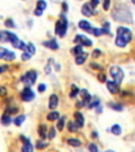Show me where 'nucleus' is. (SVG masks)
I'll use <instances>...</instances> for the list:
<instances>
[{"instance_id":"nucleus-1","label":"nucleus","mask_w":135,"mask_h":152,"mask_svg":"<svg viewBox=\"0 0 135 152\" xmlns=\"http://www.w3.org/2000/svg\"><path fill=\"white\" fill-rule=\"evenodd\" d=\"M112 16L114 20L119 21V22H127V23H132V14L128 7L119 4L116 7L112 13Z\"/></svg>"},{"instance_id":"nucleus-2","label":"nucleus","mask_w":135,"mask_h":152,"mask_svg":"<svg viewBox=\"0 0 135 152\" xmlns=\"http://www.w3.org/2000/svg\"><path fill=\"white\" fill-rule=\"evenodd\" d=\"M117 35H116V40L115 45L119 48H124L131 41L132 39V33L128 28L125 27H119L117 28Z\"/></svg>"},{"instance_id":"nucleus-3","label":"nucleus","mask_w":135,"mask_h":152,"mask_svg":"<svg viewBox=\"0 0 135 152\" xmlns=\"http://www.w3.org/2000/svg\"><path fill=\"white\" fill-rule=\"evenodd\" d=\"M68 29V19L63 14L60 15V19L56 22L55 33L58 35L59 37H63Z\"/></svg>"},{"instance_id":"nucleus-4","label":"nucleus","mask_w":135,"mask_h":152,"mask_svg":"<svg viewBox=\"0 0 135 152\" xmlns=\"http://www.w3.org/2000/svg\"><path fill=\"white\" fill-rule=\"evenodd\" d=\"M36 79H37V73L35 72V71H33V70L28 71V72L21 77V81L29 87L33 86L35 83V81H36Z\"/></svg>"},{"instance_id":"nucleus-5","label":"nucleus","mask_w":135,"mask_h":152,"mask_svg":"<svg viewBox=\"0 0 135 152\" xmlns=\"http://www.w3.org/2000/svg\"><path fill=\"white\" fill-rule=\"evenodd\" d=\"M110 74H111L112 78L114 79L115 83H120L121 81H122V79H124V71L121 70V68H119V67H112V68H110Z\"/></svg>"},{"instance_id":"nucleus-6","label":"nucleus","mask_w":135,"mask_h":152,"mask_svg":"<svg viewBox=\"0 0 135 152\" xmlns=\"http://www.w3.org/2000/svg\"><path fill=\"white\" fill-rule=\"evenodd\" d=\"M74 42H75V43H79L80 45H84V47H91V45H92L91 39H89L87 36L81 35V34L76 35V37L74 38Z\"/></svg>"},{"instance_id":"nucleus-7","label":"nucleus","mask_w":135,"mask_h":152,"mask_svg":"<svg viewBox=\"0 0 135 152\" xmlns=\"http://www.w3.org/2000/svg\"><path fill=\"white\" fill-rule=\"evenodd\" d=\"M20 96L23 101H31L32 99L35 98V93L28 87V88H24L22 90V92L20 93Z\"/></svg>"},{"instance_id":"nucleus-8","label":"nucleus","mask_w":135,"mask_h":152,"mask_svg":"<svg viewBox=\"0 0 135 152\" xmlns=\"http://www.w3.org/2000/svg\"><path fill=\"white\" fill-rule=\"evenodd\" d=\"M16 55L14 52L4 48H0V58L3 60H14Z\"/></svg>"},{"instance_id":"nucleus-9","label":"nucleus","mask_w":135,"mask_h":152,"mask_svg":"<svg viewBox=\"0 0 135 152\" xmlns=\"http://www.w3.org/2000/svg\"><path fill=\"white\" fill-rule=\"evenodd\" d=\"M81 13H82V15H84L86 17H91L93 14H96V12L94 11L93 7L91 5V3H86L84 5H82Z\"/></svg>"},{"instance_id":"nucleus-10","label":"nucleus","mask_w":135,"mask_h":152,"mask_svg":"<svg viewBox=\"0 0 135 152\" xmlns=\"http://www.w3.org/2000/svg\"><path fill=\"white\" fill-rule=\"evenodd\" d=\"M107 88L112 94H116L119 91V83L115 81H107Z\"/></svg>"},{"instance_id":"nucleus-11","label":"nucleus","mask_w":135,"mask_h":152,"mask_svg":"<svg viewBox=\"0 0 135 152\" xmlns=\"http://www.w3.org/2000/svg\"><path fill=\"white\" fill-rule=\"evenodd\" d=\"M57 106H58V97L55 94H52L49 98V108L51 110H54L57 108Z\"/></svg>"},{"instance_id":"nucleus-12","label":"nucleus","mask_w":135,"mask_h":152,"mask_svg":"<svg viewBox=\"0 0 135 152\" xmlns=\"http://www.w3.org/2000/svg\"><path fill=\"white\" fill-rule=\"evenodd\" d=\"M21 139L23 141L24 145L22 148V152H33V145H32L28 138H24V136H21Z\"/></svg>"},{"instance_id":"nucleus-13","label":"nucleus","mask_w":135,"mask_h":152,"mask_svg":"<svg viewBox=\"0 0 135 152\" xmlns=\"http://www.w3.org/2000/svg\"><path fill=\"white\" fill-rule=\"evenodd\" d=\"M74 117H75V121H76V124L78 125V127H82L83 124H84V118H83L82 114L80 112H75Z\"/></svg>"},{"instance_id":"nucleus-14","label":"nucleus","mask_w":135,"mask_h":152,"mask_svg":"<svg viewBox=\"0 0 135 152\" xmlns=\"http://www.w3.org/2000/svg\"><path fill=\"white\" fill-rule=\"evenodd\" d=\"M78 27H79V29H81V30H83V31L86 32H90V30L92 29L91 28L90 22H88L87 20H80L78 22Z\"/></svg>"},{"instance_id":"nucleus-15","label":"nucleus","mask_w":135,"mask_h":152,"mask_svg":"<svg viewBox=\"0 0 135 152\" xmlns=\"http://www.w3.org/2000/svg\"><path fill=\"white\" fill-rule=\"evenodd\" d=\"M42 45H45V47H47V48L51 49V50H57V49L59 48L58 45H57V42H56V40H54V39L49 40V41L42 42Z\"/></svg>"},{"instance_id":"nucleus-16","label":"nucleus","mask_w":135,"mask_h":152,"mask_svg":"<svg viewBox=\"0 0 135 152\" xmlns=\"http://www.w3.org/2000/svg\"><path fill=\"white\" fill-rule=\"evenodd\" d=\"M1 123H2V125H4V126H9V125L12 123V118H11L10 114H7V113L2 114V116H1Z\"/></svg>"},{"instance_id":"nucleus-17","label":"nucleus","mask_w":135,"mask_h":152,"mask_svg":"<svg viewBox=\"0 0 135 152\" xmlns=\"http://www.w3.org/2000/svg\"><path fill=\"white\" fill-rule=\"evenodd\" d=\"M86 59H87V53H82V54L76 56L75 62H76V65H82L83 62L86 61Z\"/></svg>"},{"instance_id":"nucleus-18","label":"nucleus","mask_w":135,"mask_h":152,"mask_svg":"<svg viewBox=\"0 0 135 152\" xmlns=\"http://www.w3.org/2000/svg\"><path fill=\"white\" fill-rule=\"evenodd\" d=\"M67 143L69 144V145L73 146V147H79L81 145V142H80L79 139H76V138H69Z\"/></svg>"},{"instance_id":"nucleus-19","label":"nucleus","mask_w":135,"mask_h":152,"mask_svg":"<svg viewBox=\"0 0 135 152\" xmlns=\"http://www.w3.org/2000/svg\"><path fill=\"white\" fill-rule=\"evenodd\" d=\"M111 133H113L114 135H120L121 133V127L119 125H113L111 128Z\"/></svg>"},{"instance_id":"nucleus-20","label":"nucleus","mask_w":135,"mask_h":152,"mask_svg":"<svg viewBox=\"0 0 135 152\" xmlns=\"http://www.w3.org/2000/svg\"><path fill=\"white\" fill-rule=\"evenodd\" d=\"M79 92H80L79 89H78V88H77L75 85H72V88H71V93H70V97H71V98L76 97Z\"/></svg>"},{"instance_id":"nucleus-21","label":"nucleus","mask_w":135,"mask_h":152,"mask_svg":"<svg viewBox=\"0 0 135 152\" xmlns=\"http://www.w3.org/2000/svg\"><path fill=\"white\" fill-rule=\"evenodd\" d=\"M90 33L94 35V36H100V35L104 34V29H98V28H93L90 30Z\"/></svg>"},{"instance_id":"nucleus-22","label":"nucleus","mask_w":135,"mask_h":152,"mask_svg":"<svg viewBox=\"0 0 135 152\" xmlns=\"http://www.w3.org/2000/svg\"><path fill=\"white\" fill-rule=\"evenodd\" d=\"M36 9H37V10L45 11V9H47V2H45V0H38V1H37V4H36Z\"/></svg>"},{"instance_id":"nucleus-23","label":"nucleus","mask_w":135,"mask_h":152,"mask_svg":"<svg viewBox=\"0 0 135 152\" xmlns=\"http://www.w3.org/2000/svg\"><path fill=\"white\" fill-rule=\"evenodd\" d=\"M47 118H48L49 121H55V119L59 118V113L58 112H56V111H53V112H51V113L48 114Z\"/></svg>"},{"instance_id":"nucleus-24","label":"nucleus","mask_w":135,"mask_h":152,"mask_svg":"<svg viewBox=\"0 0 135 152\" xmlns=\"http://www.w3.org/2000/svg\"><path fill=\"white\" fill-rule=\"evenodd\" d=\"M24 119H25V116H24V115H19V116H17V117L15 118L14 124L16 125V126H21L22 123L24 121Z\"/></svg>"},{"instance_id":"nucleus-25","label":"nucleus","mask_w":135,"mask_h":152,"mask_svg":"<svg viewBox=\"0 0 135 152\" xmlns=\"http://www.w3.org/2000/svg\"><path fill=\"white\" fill-rule=\"evenodd\" d=\"M72 53L73 54H75V55H80V54H82L83 51H82V45H76L75 48L72 50Z\"/></svg>"},{"instance_id":"nucleus-26","label":"nucleus","mask_w":135,"mask_h":152,"mask_svg":"<svg viewBox=\"0 0 135 152\" xmlns=\"http://www.w3.org/2000/svg\"><path fill=\"white\" fill-rule=\"evenodd\" d=\"M45 130H47V127H45V125H40L38 128V133L39 135L42 137V139L45 137Z\"/></svg>"},{"instance_id":"nucleus-27","label":"nucleus","mask_w":135,"mask_h":152,"mask_svg":"<svg viewBox=\"0 0 135 152\" xmlns=\"http://www.w3.org/2000/svg\"><path fill=\"white\" fill-rule=\"evenodd\" d=\"M76 126H78V125L74 124V123H72V121H69V123H68V129H69V131L70 132H75L77 130Z\"/></svg>"},{"instance_id":"nucleus-28","label":"nucleus","mask_w":135,"mask_h":152,"mask_svg":"<svg viewBox=\"0 0 135 152\" xmlns=\"http://www.w3.org/2000/svg\"><path fill=\"white\" fill-rule=\"evenodd\" d=\"M63 127H65V117L63 116V117H59V121L57 123V128H58L59 131H61Z\"/></svg>"},{"instance_id":"nucleus-29","label":"nucleus","mask_w":135,"mask_h":152,"mask_svg":"<svg viewBox=\"0 0 135 152\" xmlns=\"http://www.w3.org/2000/svg\"><path fill=\"white\" fill-rule=\"evenodd\" d=\"M97 106H99V99H98V98H95L94 100H91V103L89 104L88 107L90 108V109H92V108H95V107H97Z\"/></svg>"},{"instance_id":"nucleus-30","label":"nucleus","mask_w":135,"mask_h":152,"mask_svg":"<svg viewBox=\"0 0 135 152\" xmlns=\"http://www.w3.org/2000/svg\"><path fill=\"white\" fill-rule=\"evenodd\" d=\"M109 106H110V107L115 111H122V106H121V105L113 104V103H111V104H109Z\"/></svg>"},{"instance_id":"nucleus-31","label":"nucleus","mask_w":135,"mask_h":152,"mask_svg":"<svg viewBox=\"0 0 135 152\" xmlns=\"http://www.w3.org/2000/svg\"><path fill=\"white\" fill-rule=\"evenodd\" d=\"M27 52H29L30 54H32V55L35 54V52H36V48H35V45H33V43L30 42V43L28 45V51H27Z\"/></svg>"},{"instance_id":"nucleus-32","label":"nucleus","mask_w":135,"mask_h":152,"mask_svg":"<svg viewBox=\"0 0 135 152\" xmlns=\"http://www.w3.org/2000/svg\"><path fill=\"white\" fill-rule=\"evenodd\" d=\"M48 146V144H45V143L41 142V141H38V142L36 143V148L37 149H43L45 148Z\"/></svg>"},{"instance_id":"nucleus-33","label":"nucleus","mask_w":135,"mask_h":152,"mask_svg":"<svg viewBox=\"0 0 135 152\" xmlns=\"http://www.w3.org/2000/svg\"><path fill=\"white\" fill-rule=\"evenodd\" d=\"M4 24L7 25V28H15V23L13 22V20H12V19H7V20H5V22H4Z\"/></svg>"},{"instance_id":"nucleus-34","label":"nucleus","mask_w":135,"mask_h":152,"mask_svg":"<svg viewBox=\"0 0 135 152\" xmlns=\"http://www.w3.org/2000/svg\"><path fill=\"white\" fill-rule=\"evenodd\" d=\"M31 55L32 54H30L29 52L25 51L24 53H22V55H21V59H22V60H29V59L31 58Z\"/></svg>"},{"instance_id":"nucleus-35","label":"nucleus","mask_w":135,"mask_h":152,"mask_svg":"<svg viewBox=\"0 0 135 152\" xmlns=\"http://www.w3.org/2000/svg\"><path fill=\"white\" fill-rule=\"evenodd\" d=\"M55 135H56L55 129H54V128H51V129H50V131H49L48 137L50 138V139H53V138L55 137Z\"/></svg>"},{"instance_id":"nucleus-36","label":"nucleus","mask_w":135,"mask_h":152,"mask_svg":"<svg viewBox=\"0 0 135 152\" xmlns=\"http://www.w3.org/2000/svg\"><path fill=\"white\" fill-rule=\"evenodd\" d=\"M89 151L90 152H98V148L95 144H90L89 145Z\"/></svg>"},{"instance_id":"nucleus-37","label":"nucleus","mask_w":135,"mask_h":152,"mask_svg":"<svg viewBox=\"0 0 135 152\" xmlns=\"http://www.w3.org/2000/svg\"><path fill=\"white\" fill-rule=\"evenodd\" d=\"M45 89H47V87H45V83H40V85L38 86V91L39 92H41V93L42 92H45Z\"/></svg>"},{"instance_id":"nucleus-38","label":"nucleus","mask_w":135,"mask_h":152,"mask_svg":"<svg viewBox=\"0 0 135 152\" xmlns=\"http://www.w3.org/2000/svg\"><path fill=\"white\" fill-rule=\"evenodd\" d=\"M109 7H110V0H104V9L106 11L109 10Z\"/></svg>"},{"instance_id":"nucleus-39","label":"nucleus","mask_w":135,"mask_h":152,"mask_svg":"<svg viewBox=\"0 0 135 152\" xmlns=\"http://www.w3.org/2000/svg\"><path fill=\"white\" fill-rule=\"evenodd\" d=\"M99 2H100V0H92V1H91V5L93 7V9H95V7L99 4Z\"/></svg>"},{"instance_id":"nucleus-40","label":"nucleus","mask_w":135,"mask_h":152,"mask_svg":"<svg viewBox=\"0 0 135 152\" xmlns=\"http://www.w3.org/2000/svg\"><path fill=\"white\" fill-rule=\"evenodd\" d=\"M100 51L98 50V49H96V50H94V52H93V54H92V56H93L94 58H96V57H98V56L100 55Z\"/></svg>"},{"instance_id":"nucleus-41","label":"nucleus","mask_w":135,"mask_h":152,"mask_svg":"<svg viewBox=\"0 0 135 152\" xmlns=\"http://www.w3.org/2000/svg\"><path fill=\"white\" fill-rule=\"evenodd\" d=\"M98 80L101 81V83H104L106 81V76H104V74H98Z\"/></svg>"},{"instance_id":"nucleus-42","label":"nucleus","mask_w":135,"mask_h":152,"mask_svg":"<svg viewBox=\"0 0 135 152\" xmlns=\"http://www.w3.org/2000/svg\"><path fill=\"white\" fill-rule=\"evenodd\" d=\"M34 14L36 15V16H41L42 14H43V11H41V10H36L34 11Z\"/></svg>"},{"instance_id":"nucleus-43","label":"nucleus","mask_w":135,"mask_h":152,"mask_svg":"<svg viewBox=\"0 0 135 152\" xmlns=\"http://www.w3.org/2000/svg\"><path fill=\"white\" fill-rule=\"evenodd\" d=\"M63 11H65V12L68 11V5H67L66 2H63Z\"/></svg>"},{"instance_id":"nucleus-44","label":"nucleus","mask_w":135,"mask_h":152,"mask_svg":"<svg viewBox=\"0 0 135 152\" xmlns=\"http://www.w3.org/2000/svg\"><path fill=\"white\" fill-rule=\"evenodd\" d=\"M5 93H7V90L4 89L3 87H1V95H5Z\"/></svg>"},{"instance_id":"nucleus-45","label":"nucleus","mask_w":135,"mask_h":152,"mask_svg":"<svg viewBox=\"0 0 135 152\" xmlns=\"http://www.w3.org/2000/svg\"><path fill=\"white\" fill-rule=\"evenodd\" d=\"M97 113H100V112H102V107H97Z\"/></svg>"},{"instance_id":"nucleus-46","label":"nucleus","mask_w":135,"mask_h":152,"mask_svg":"<svg viewBox=\"0 0 135 152\" xmlns=\"http://www.w3.org/2000/svg\"><path fill=\"white\" fill-rule=\"evenodd\" d=\"M5 70H7V67H5V66H2V67H1V71H0V72L3 73L4 71H5Z\"/></svg>"},{"instance_id":"nucleus-47","label":"nucleus","mask_w":135,"mask_h":152,"mask_svg":"<svg viewBox=\"0 0 135 152\" xmlns=\"http://www.w3.org/2000/svg\"><path fill=\"white\" fill-rule=\"evenodd\" d=\"M92 137H97V134H96V132H94V133H92Z\"/></svg>"},{"instance_id":"nucleus-48","label":"nucleus","mask_w":135,"mask_h":152,"mask_svg":"<svg viewBox=\"0 0 135 152\" xmlns=\"http://www.w3.org/2000/svg\"><path fill=\"white\" fill-rule=\"evenodd\" d=\"M106 152H114V151H112V150H108V151H106Z\"/></svg>"},{"instance_id":"nucleus-49","label":"nucleus","mask_w":135,"mask_h":152,"mask_svg":"<svg viewBox=\"0 0 135 152\" xmlns=\"http://www.w3.org/2000/svg\"><path fill=\"white\" fill-rule=\"evenodd\" d=\"M132 2H133V3L135 4V0H132Z\"/></svg>"},{"instance_id":"nucleus-50","label":"nucleus","mask_w":135,"mask_h":152,"mask_svg":"<svg viewBox=\"0 0 135 152\" xmlns=\"http://www.w3.org/2000/svg\"><path fill=\"white\" fill-rule=\"evenodd\" d=\"M53 1H55V2H56V1H59V0H53Z\"/></svg>"}]
</instances>
